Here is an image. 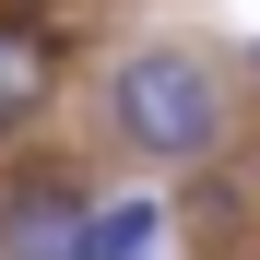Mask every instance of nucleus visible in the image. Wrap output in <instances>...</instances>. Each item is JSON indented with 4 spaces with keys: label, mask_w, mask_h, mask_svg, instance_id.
Segmentation results:
<instances>
[{
    "label": "nucleus",
    "mask_w": 260,
    "mask_h": 260,
    "mask_svg": "<svg viewBox=\"0 0 260 260\" xmlns=\"http://www.w3.org/2000/svg\"><path fill=\"white\" fill-rule=\"evenodd\" d=\"M107 118H118V142H142L154 166H189V154L225 142V83L201 59H178V48H142V59H118Z\"/></svg>",
    "instance_id": "f257e3e1"
},
{
    "label": "nucleus",
    "mask_w": 260,
    "mask_h": 260,
    "mask_svg": "<svg viewBox=\"0 0 260 260\" xmlns=\"http://www.w3.org/2000/svg\"><path fill=\"white\" fill-rule=\"evenodd\" d=\"M83 237H95V201L71 166H36L0 189V260H83Z\"/></svg>",
    "instance_id": "f03ea898"
},
{
    "label": "nucleus",
    "mask_w": 260,
    "mask_h": 260,
    "mask_svg": "<svg viewBox=\"0 0 260 260\" xmlns=\"http://www.w3.org/2000/svg\"><path fill=\"white\" fill-rule=\"evenodd\" d=\"M48 83H59V36L36 12H0V130H24L48 107Z\"/></svg>",
    "instance_id": "7ed1b4c3"
},
{
    "label": "nucleus",
    "mask_w": 260,
    "mask_h": 260,
    "mask_svg": "<svg viewBox=\"0 0 260 260\" xmlns=\"http://www.w3.org/2000/svg\"><path fill=\"white\" fill-rule=\"evenodd\" d=\"M154 237H166V213H154V201H118V213H95L83 260H154Z\"/></svg>",
    "instance_id": "20e7f679"
},
{
    "label": "nucleus",
    "mask_w": 260,
    "mask_h": 260,
    "mask_svg": "<svg viewBox=\"0 0 260 260\" xmlns=\"http://www.w3.org/2000/svg\"><path fill=\"white\" fill-rule=\"evenodd\" d=\"M248 83H260V48H248Z\"/></svg>",
    "instance_id": "39448f33"
}]
</instances>
